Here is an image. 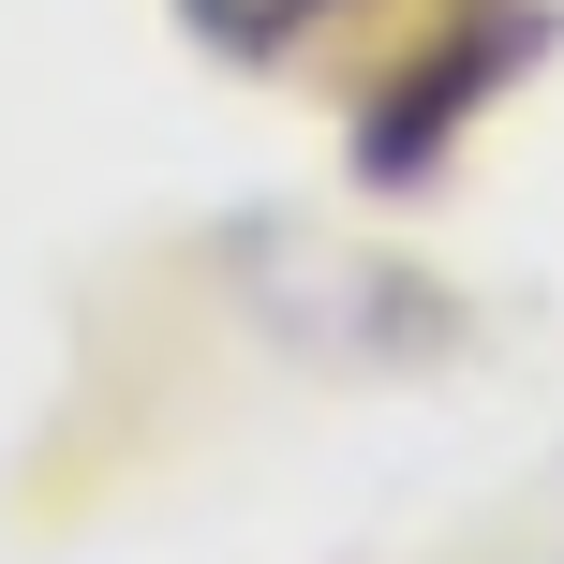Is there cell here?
<instances>
[{
	"instance_id": "1",
	"label": "cell",
	"mask_w": 564,
	"mask_h": 564,
	"mask_svg": "<svg viewBox=\"0 0 564 564\" xmlns=\"http://www.w3.org/2000/svg\"><path fill=\"white\" fill-rule=\"evenodd\" d=\"M535 45H550V0H460L431 45H401L387 75H371V105H357V178H371V194L446 178V149L476 134V105H506V89L535 75Z\"/></svg>"
},
{
	"instance_id": "2",
	"label": "cell",
	"mask_w": 564,
	"mask_h": 564,
	"mask_svg": "<svg viewBox=\"0 0 564 564\" xmlns=\"http://www.w3.org/2000/svg\"><path fill=\"white\" fill-rule=\"evenodd\" d=\"M178 15H194V30H208L224 59H282L297 30H327L341 0H178Z\"/></svg>"
}]
</instances>
